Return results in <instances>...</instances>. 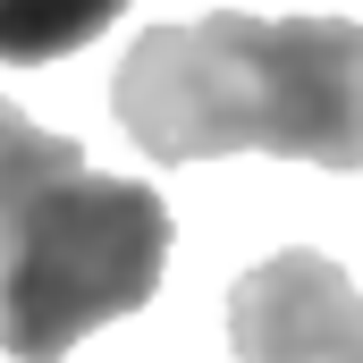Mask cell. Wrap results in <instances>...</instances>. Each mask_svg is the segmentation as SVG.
<instances>
[{
	"mask_svg": "<svg viewBox=\"0 0 363 363\" xmlns=\"http://www.w3.org/2000/svg\"><path fill=\"white\" fill-rule=\"evenodd\" d=\"M110 110L161 169L228 152L363 169V26L254 9L152 26L118 60Z\"/></svg>",
	"mask_w": 363,
	"mask_h": 363,
	"instance_id": "cell-1",
	"label": "cell"
},
{
	"mask_svg": "<svg viewBox=\"0 0 363 363\" xmlns=\"http://www.w3.org/2000/svg\"><path fill=\"white\" fill-rule=\"evenodd\" d=\"M178 245L169 203L144 178L93 169L77 135L34 127L0 93V355L60 363L101 321L161 296Z\"/></svg>",
	"mask_w": 363,
	"mask_h": 363,
	"instance_id": "cell-2",
	"label": "cell"
},
{
	"mask_svg": "<svg viewBox=\"0 0 363 363\" xmlns=\"http://www.w3.org/2000/svg\"><path fill=\"white\" fill-rule=\"evenodd\" d=\"M237 363H363V296L313 245H287L228 287Z\"/></svg>",
	"mask_w": 363,
	"mask_h": 363,
	"instance_id": "cell-3",
	"label": "cell"
},
{
	"mask_svg": "<svg viewBox=\"0 0 363 363\" xmlns=\"http://www.w3.org/2000/svg\"><path fill=\"white\" fill-rule=\"evenodd\" d=\"M118 17H127V0H0V60L51 68V60L85 51L93 34H110Z\"/></svg>",
	"mask_w": 363,
	"mask_h": 363,
	"instance_id": "cell-4",
	"label": "cell"
}]
</instances>
